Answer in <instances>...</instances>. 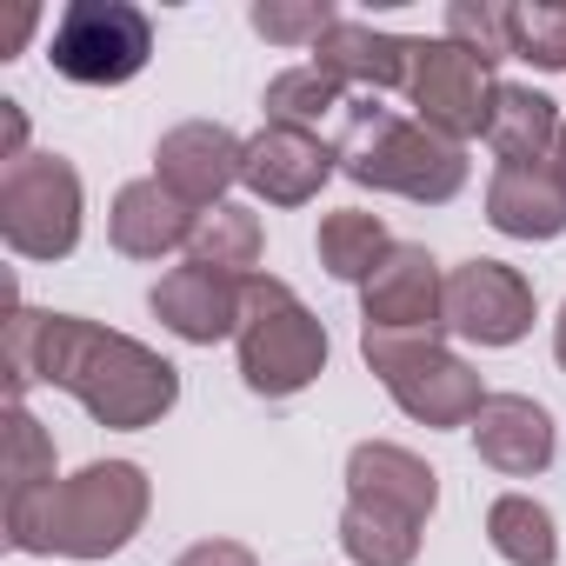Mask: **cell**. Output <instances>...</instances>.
Returning <instances> with one entry per match:
<instances>
[{
	"label": "cell",
	"mask_w": 566,
	"mask_h": 566,
	"mask_svg": "<svg viewBox=\"0 0 566 566\" xmlns=\"http://www.w3.org/2000/svg\"><path fill=\"white\" fill-rule=\"evenodd\" d=\"M0 360H8V400L14 407H28L34 380H48V387L74 394L114 433H147L180 400V367L167 354H154L147 340L114 334L101 321H81V314H41L28 301L8 307Z\"/></svg>",
	"instance_id": "6da1fadb"
},
{
	"label": "cell",
	"mask_w": 566,
	"mask_h": 566,
	"mask_svg": "<svg viewBox=\"0 0 566 566\" xmlns=\"http://www.w3.org/2000/svg\"><path fill=\"white\" fill-rule=\"evenodd\" d=\"M154 506V480L134 460H94L34 493H8V546L41 559H114Z\"/></svg>",
	"instance_id": "7a4b0ae2"
},
{
	"label": "cell",
	"mask_w": 566,
	"mask_h": 566,
	"mask_svg": "<svg viewBox=\"0 0 566 566\" xmlns=\"http://www.w3.org/2000/svg\"><path fill=\"white\" fill-rule=\"evenodd\" d=\"M340 174L354 187L400 193L413 207H447L467 187V147L420 127V120L387 114L374 101H354L347 107V140H340Z\"/></svg>",
	"instance_id": "3957f363"
},
{
	"label": "cell",
	"mask_w": 566,
	"mask_h": 566,
	"mask_svg": "<svg viewBox=\"0 0 566 566\" xmlns=\"http://www.w3.org/2000/svg\"><path fill=\"white\" fill-rule=\"evenodd\" d=\"M240 380L260 400H294L327 374V321L273 273L247 280V307H240Z\"/></svg>",
	"instance_id": "277c9868"
},
{
	"label": "cell",
	"mask_w": 566,
	"mask_h": 566,
	"mask_svg": "<svg viewBox=\"0 0 566 566\" xmlns=\"http://www.w3.org/2000/svg\"><path fill=\"white\" fill-rule=\"evenodd\" d=\"M360 360L380 374L394 407L420 427H473L486 407L480 374L447 340H400V334H360Z\"/></svg>",
	"instance_id": "5b68a950"
},
{
	"label": "cell",
	"mask_w": 566,
	"mask_h": 566,
	"mask_svg": "<svg viewBox=\"0 0 566 566\" xmlns=\"http://www.w3.org/2000/svg\"><path fill=\"white\" fill-rule=\"evenodd\" d=\"M81 174L61 154H28L0 167V240L21 260H67L81 247Z\"/></svg>",
	"instance_id": "8992f818"
},
{
	"label": "cell",
	"mask_w": 566,
	"mask_h": 566,
	"mask_svg": "<svg viewBox=\"0 0 566 566\" xmlns=\"http://www.w3.org/2000/svg\"><path fill=\"white\" fill-rule=\"evenodd\" d=\"M48 61L74 87H127L154 61V21L134 0H67L48 34Z\"/></svg>",
	"instance_id": "52a82bcc"
},
{
	"label": "cell",
	"mask_w": 566,
	"mask_h": 566,
	"mask_svg": "<svg viewBox=\"0 0 566 566\" xmlns=\"http://www.w3.org/2000/svg\"><path fill=\"white\" fill-rule=\"evenodd\" d=\"M493 67L473 61L467 48H453L447 34L440 41H413V67H407V101H413V120L447 134V140H486V120H493Z\"/></svg>",
	"instance_id": "ba28073f"
},
{
	"label": "cell",
	"mask_w": 566,
	"mask_h": 566,
	"mask_svg": "<svg viewBox=\"0 0 566 566\" xmlns=\"http://www.w3.org/2000/svg\"><path fill=\"white\" fill-rule=\"evenodd\" d=\"M533 280L506 260H460L447 266V334L467 347H520L533 334Z\"/></svg>",
	"instance_id": "9c48e42d"
},
{
	"label": "cell",
	"mask_w": 566,
	"mask_h": 566,
	"mask_svg": "<svg viewBox=\"0 0 566 566\" xmlns=\"http://www.w3.org/2000/svg\"><path fill=\"white\" fill-rule=\"evenodd\" d=\"M360 334L440 340L447 334V273L420 240H394V253L360 287Z\"/></svg>",
	"instance_id": "30bf717a"
},
{
	"label": "cell",
	"mask_w": 566,
	"mask_h": 566,
	"mask_svg": "<svg viewBox=\"0 0 566 566\" xmlns=\"http://www.w3.org/2000/svg\"><path fill=\"white\" fill-rule=\"evenodd\" d=\"M240 167H247V140L227 134L220 120H180L154 147V180L193 213L227 207V187H240Z\"/></svg>",
	"instance_id": "8fae6325"
},
{
	"label": "cell",
	"mask_w": 566,
	"mask_h": 566,
	"mask_svg": "<svg viewBox=\"0 0 566 566\" xmlns=\"http://www.w3.org/2000/svg\"><path fill=\"white\" fill-rule=\"evenodd\" d=\"M340 174V147H327L321 134L307 127H260L247 140V167H240V187L266 207H307L327 180Z\"/></svg>",
	"instance_id": "7c38bea8"
},
{
	"label": "cell",
	"mask_w": 566,
	"mask_h": 566,
	"mask_svg": "<svg viewBox=\"0 0 566 566\" xmlns=\"http://www.w3.org/2000/svg\"><path fill=\"white\" fill-rule=\"evenodd\" d=\"M147 307H154V321H160L174 340H187V347H213V340L240 334L247 280H227V273L187 260V266H167V273L154 280Z\"/></svg>",
	"instance_id": "4fadbf2b"
},
{
	"label": "cell",
	"mask_w": 566,
	"mask_h": 566,
	"mask_svg": "<svg viewBox=\"0 0 566 566\" xmlns=\"http://www.w3.org/2000/svg\"><path fill=\"white\" fill-rule=\"evenodd\" d=\"M473 453L500 473V480H533L553 467L559 453V433H553V413L533 400V394H486V407L473 413Z\"/></svg>",
	"instance_id": "5bb4252c"
},
{
	"label": "cell",
	"mask_w": 566,
	"mask_h": 566,
	"mask_svg": "<svg viewBox=\"0 0 566 566\" xmlns=\"http://www.w3.org/2000/svg\"><path fill=\"white\" fill-rule=\"evenodd\" d=\"M193 227H200V213H193L187 200H174L154 174H147V180H127V187L114 193V207H107V240H114V253H127V260L180 253V247H193Z\"/></svg>",
	"instance_id": "9a60e30c"
},
{
	"label": "cell",
	"mask_w": 566,
	"mask_h": 566,
	"mask_svg": "<svg viewBox=\"0 0 566 566\" xmlns=\"http://www.w3.org/2000/svg\"><path fill=\"white\" fill-rule=\"evenodd\" d=\"M347 500H374V506H394L427 526L440 506V473L394 440H360L347 453Z\"/></svg>",
	"instance_id": "2e32d148"
},
{
	"label": "cell",
	"mask_w": 566,
	"mask_h": 566,
	"mask_svg": "<svg viewBox=\"0 0 566 566\" xmlns=\"http://www.w3.org/2000/svg\"><path fill=\"white\" fill-rule=\"evenodd\" d=\"M314 67L334 74L340 87H367V94H394L407 87V67H413V41L407 34H387L374 21H340L321 48H314Z\"/></svg>",
	"instance_id": "e0dca14e"
},
{
	"label": "cell",
	"mask_w": 566,
	"mask_h": 566,
	"mask_svg": "<svg viewBox=\"0 0 566 566\" xmlns=\"http://www.w3.org/2000/svg\"><path fill=\"white\" fill-rule=\"evenodd\" d=\"M486 220L506 240H559L566 233V180L546 167H493L486 180Z\"/></svg>",
	"instance_id": "ac0fdd59"
},
{
	"label": "cell",
	"mask_w": 566,
	"mask_h": 566,
	"mask_svg": "<svg viewBox=\"0 0 566 566\" xmlns=\"http://www.w3.org/2000/svg\"><path fill=\"white\" fill-rule=\"evenodd\" d=\"M559 101L526 87V81H500L493 94V120H486V147L500 154V167H546L553 140H559Z\"/></svg>",
	"instance_id": "d6986e66"
},
{
	"label": "cell",
	"mask_w": 566,
	"mask_h": 566,
	"mask_svg": "<svg viewBox=\"0 0 566 566\" xmlns=\"http://www.w3.org/2000/svg\"><path fill=\"white\" fill-rule=\"evenodd\" d=\"M260 253H266V227H260V213L240 207V200L207 207L200 227H193V247H187V260H200V266H213V273H227V280H253V273H260Z\"/></svg>",
	"instance_id": "ffe728a7"
},
{
	"label": "cell",
	"mask_w": 566,
	"mask_h": 566,
	"mask_svg": "<svg viewBox=\"0 0 566 566\" xmlns=\"http://www.w3.org/2000/svg\"><path fill=\"white\" fill-rule=\"evenodd\" d=\"M314 247H321V266H327L334 280H354V287H367L374 266L394 253V233H387L380 213H367V207H340V213L321 220Z\"/></svg>",
	"instance_id": "44dd1931"
},
{
	"label": "cell",
	"mask_w": 566,
	"mask_h": 566,
	"mask_svg": "<svg viewBox=\"0 0 566 566\" xmlns=\"http://www.w3.org/2000/svg\"><path fill=\"white\" fill-rule=\"evenodd\" d=\"M340 553L354 566H413L420 559V520H407L394 506H374V500H347Z\"/></svg>",
	"instance_id": "7402d4cb"
},
{
	"label": "cell",
	"mask_w": 566,
	"mask_h": 566,
	"mask_svg": "<svg viewBox=\"0 0 566 566\" xmlns=\"http://www.w3.org/2000/svg\"><path fill=\"white\" fill-rule=\"evenodd\" d=\"M486 539L506 566H559V526L533 493H500L486 506Z\"/></svg>",
	"instance_id": "603a6c76"
},
{
	"label": "cell",
	"mask_w": 566,
	"mask_h": 566,
	"mask_svg": "<svg viewBox=\"0 0 566 566\" xmlns=\"http://www.w3.org/2000/svg\"><path fill=\"white\" fill-rule=\"evenodd\" d=\"M347 107H354L347 87H340L334 74H321L314 61L273 74L266 94H260V114H266L273 127H307V134H321V120H334V114H347Z\"/></svg>",
	"instance_id": "cb8c5ba5"
},
{
	"label": "cell",
	"mask_w": 566,
	"mask_h": 566,
	"mask_svg": "<svg viewBox=\"0 0 566 566\" xmlns=\"http://www.w3.org/2000/svg\"><path fill=\"white\" fill-rule=\"evenodd\" d=\"M506 41H513V61L539 74H566V0H520L506 14Z\"/></svg>",
	"instance_id": "d4e9b609"
},
{
	"label": "cell",
	"mask_w": 566,
	"mask_h": 566,
	"mask_svg": "<svg viewBox=\"0 0 566 566\" xmlns=\"http://www.w3.org/2000/svg\"><path fill=\"white\" fill-rule=\"evenodd\" d=\"M253 34L273 41V48H321L347 14L334 8V0H253Z\"/></svg>",
	"instance_id": "484cf974"
},
{
	"label": "cell",
	"mask_w": 566,
	"mask_h": 566,
	"mask_svg": "<svg viewBox=\"0 0 566 566\" xmlns=\"http://www.w3.org/2000/svg\"><path fill=\"white\" fill-rule=\"evenodd\" d=\"M506 14H513V8H500V0H447V41L467 48L473 61L500 67V61H513Z\"/></svg>",
	"instance_id": "4316f807"
},
{
	"label": "cell",
	"mask_w": 566,
	"mask_h": 566,
	"mask_svg": "<svg viewBox=\"0 0 566 566\" xmlns=\"http://www.w3.org/2000/svg\"><path fill=\"white\" fill-rule=\"evenodd\" d=\"M48 480H61V473H54V440H48V427H41L28 407H8V493H34V486H48Z\"/></svg>",
	"instance_id": "83f0119b"
},
{
	"label": "cell",
	"mask_w": 566,
	"mask_h": 566,
	"mask_svg": "<svg viewBox=\"0 0 566 566\" xmlns=\"http://www.w3.org/2000/svg\"><path fill=\"white\" fill-rule=\"evenodd\" d=\"M174 566H260V559H253V546H240V539H193Z\"/></svg>",
	"instance_id": "f1b7e54d"
},
{
	"label": "cell",
	"mask_w": 566,
	"mask_h": 566,
	"mask_svg": "<svg viewBox=\"0 0 566 566\" xmlns=\"http://www.w3.org/2000/svg\"><path fill=\"white\" fill-rule=\"evenodd\" d=\"M0 160H28V114H21V101H0Z\"/></svg>",
	"instance_id": "f546056e"
},
{
	"label": "cell",
	"mask_w": 566,
	"mask_h": 566,
	"mask_svg": "<svg viewBox=\"0 0 566 566\" xmlns=\"http://www.w3.org/2000/svg\"><path fill=\"white\" fill-rule=\"evenodd\" d=\"M553 360H559V374H566V307H559V321H553Z\"/></svg>",
	"instance_id": "4dcf8cb0"
},
{
	"label": "cell",
	"mask_w": 566,
	"mask_h": 566,
	"mask_svg": "<svg viewBox=\"0 0 566 566\" xmlns=\"http://www.w3.org/2000/svg\"><path fill=\"white\" fill-rule=\"evenodd\" d=\"M553 174L566 180V120H559V140H553Z\"/></svg>",
	"instance_id": "1f68e13d"
}]
</instances>
